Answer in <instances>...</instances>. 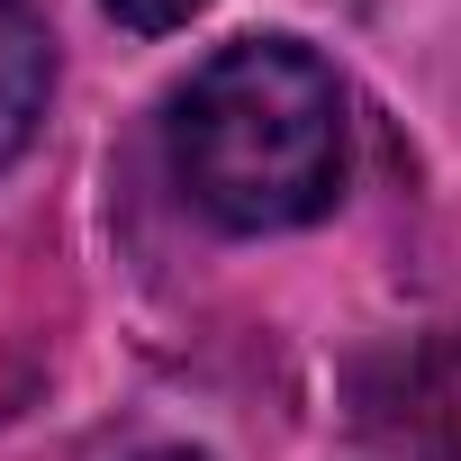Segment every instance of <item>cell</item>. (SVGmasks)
Wrapping results in <instances>:
<instances>
[{
  "instance_id": "1",
  "label": "cell",
  "mask_w": 461,
  "mask_h": 461,
  "mask_svg": "<svg viewBox=\"0 0 461 461\" xmlns=\"http://www.w3.org/2000/svg\"><path fill=\"white\" fill-rule=\"evenodd\" d=\"M163 136H172L181 190L236 236L308 226L344 190V91L326 55H308L299 37L217 46L172 91Z\"/></svg>"
},
{
  "instance_id": "2",
  "label": "cell",
  "mask_w": 461,
  "mask_h": 461,
  "mask_svg": "<svg viewBox=\"0 0 461 461\" xmlns=\"http://www.w3.org/2000/svg\"><path fill=\"white\" fill-rule=\"evenodd\" d=\"M55 100V28L37 0H0V172H10Z\"/></svg>"
},
{
  "instance_id": "3",
  "label": "cell",
  "mask_w": 461,
  "mask_h": 461,
  "mask_svg": "<svg viewBox=\"0 0 461 461\" xmlns=\"http://www.w3.org/2000/svg\"><path fill=\"white\" fill-rule=\"evenodd\" d=\"M100 10H109L118 28H136V37H163V28H190L208 0H100Z\"/></svg>"
},
{
  "instance_id": "4",
  "label": "cell",
  "mask_w": 461,
  "mask_h": 461,
  "mask_svg": "<svg viewBox=\"0 0 461 461\" xmlns=\"http://www.w3.org/2000/svg\"><path fill=\"white\" fill-rule=\"evenodd\" d=\"M145 461H208V452H145Z\"/></svg>"
}]
</instances>
